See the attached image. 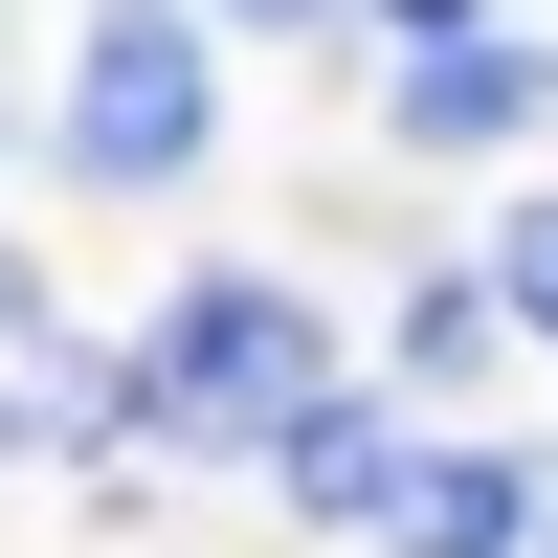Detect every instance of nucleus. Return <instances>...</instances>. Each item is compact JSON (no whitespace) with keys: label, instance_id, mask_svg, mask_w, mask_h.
I'll use <instances>...</instances> for the list:
<instances>
[{"label":"nucleus","instance_id":"f257e3e1","mask_svg":"<svg viewBox=\"0 0 558 558\" xmlns=\"http://www.w3.org/2000/svg\"><path fill=\"white\" fill-rule=\"evenodd\" d=\"M202 134H223V45H202V0H112V23L68 45V179L157 202V179H202Z\"/></svg>","mask_w":558,"mask_h":558},{"label":"nucleus","instance_id":"423d86ee","mask_svg":"<svg viewBox=\"0 0 558 558\" xmlns=\"http://www.w3.org/2000/svg\"><path fill=\"white\" fill-rule=\"evenodd\" d=\"M492 291H514V336H536V357H558V202H536V223H514V246H492Z\"/></svg>","mask_w":558,"mask_h":558},{"label":"nucleus","instance_id":"39448f33","mask_svg":"<svg viewBox=\"0 0 558 558\" xmlns=\"http://www.w3.org/2000/svg\"><path fill=\"white\" fill-rule=\"evenodd\" d=\"M268 492H291L313 536H380V514H402V447H380V402H313V425L268 447Z\"/></svg>","mask_w":558,"mask_h":558},{"label":"nucleus","instance_id":"7ed1b4c3","mask_svg":"<svg viewBox=\"0 0 558 558\" xmlns=\"http://www.w3.org/2000/svg\"><path fill=\"white\" fill-rule=\"evenodd\" d=\"M380 112H402V157H514V134H536V68H514L492 23H447V45H402Z\"/></svg>","mask_w":558,"mask_h":558},{"label":"nucleus","instance_id":"20e7f679","mask_svg":"<svg viewBox=\"0 0 558 558\" xmlns=\"http://www.w3.org/2000/svg\"><path fill=\"white\" fill-rule=\"evenodd\" d=\"M402 558H536V470L514 447H402Z\"/></svg>","mask_w":558,"mask_h":558},{"label":"nucleus","instance_id":"0eeeda50","mask_svg":"<svg viewBox=\"0 0 558 558\" xmlns=\"http://www.w3.org/2000/svg\"><path fill=\"white\" fill-rule=\"evenodd\" d=\"M202 23H336V0H202Z\"/></svg>","mask_w":558,"mask_h":558},{"label":"nucleus","instance_id":"f03ea898","mask_svg":"<svg viewBox=\"0 0 558 558\" xmlns=\"http://www.w3.org/2000/svg\"><path fill=\"white\" fill-rule=\"evenodd\" d=\"M313 313L268 291V268H179V313H157V425H202V447H291L313 425Z\"/></svg>","mask_w":558,"mask_h":558}]
</instances>
